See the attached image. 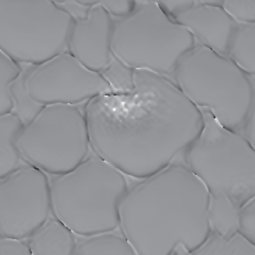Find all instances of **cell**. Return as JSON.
Instances as JSON below:
<instances>
[{"instance_id":"1","label":"cell","mask_w":255,"mask_h":255,"mask_svg":"<svg viewBox=\"0 0 255 255\" xmlns=\"http://www.w3.org/2000/svg\"><path fill=\"white\" fill-rule=\"evenodd\" d=\"M92 152L128 177L145 178L182 156L204 127V117L171 79L135 71L129 92L86 103Z\"/></svg>"},{"instance_id":"2","label":"cell","mask_w":255,"mask_h":255,"mask_svg":"<svg viewBox=\"0 0 255 255\" xmlns=\"http://www.w3.org/2000/svg\"><path fill=\"white\" fill-rule=\"evenodd\" d=\"M210 193L183 162L129 187L119 206L121 232L138 255L191 252L211 234Z\"/></svg>"},{"instance_id":"3","label":"cell","mask_w":255,"mask_h":255,"mask_svg":"<svg viewBox=\"0 0 255 255\" xmlns=\"http://www.w3.org/2000/svg\"><path fill=\"white\" fill-rule=\"evenodd\" d=\"M129 187L125 174L90 152L78 166L50 179L51 215L78 237L116 231Z\"/></svg>"},{"instance_id":"4","label":"cell","mask_w":255,"mask_h":255,"mask_svg":"<svg viewBox=\"0 0 255 255\" xmlns=\"http://www.w3.org/2000/svg\"><path fill=\"white\" fill-rule=\"evenodd\" d=\"M174 82L197 108L241 133L253 103V86L228 56L196 44L177 63Z\"/></svg>"},{"instance_id":"5","label":"cell","mask_w":255,"mask_h":255,"mask_svg":"<svg viewBox=\"0 0 255 255\" xmlns=\"http://www.w3.org/2000/svg\"><path fill=\"white\" fill-rule=\"evenodd\" d=\"M113 20V56L134 71L174 81L179 61L196 44L192 34L158 2L136 1L130 14Z\"/></svg>"},{"instance_id":"6","label":"cell","mask_w":255,"mask_h":255,"mask_svg":"<svg viewBox=\"0 0 255 255\" xmlns=\"http://www.w3.org/2000/svg\"><path fill=\"white\" fill-rule=\"evenodd\" d=\"M201 111L204 127L182 154L183 162L209 193L225 195L242 208L255 195V147L243 134Z\"/></svg>"},{"instance_id":"7","label":"cell","mask_w":255,"mask_h":255,"mask_svg":"<svg viewBox=\"0 0 255 255\" xmlns=\"http://www.w3.org/2000/svg\"><path fill=\"white\" fill-rule=\"evenodd\" d=\"M74 23L56 2L0 1V50L20 65H38L68 51Z\"/></svg>"},{"instance_id":"8","label":"cell","mask_w":255,"mask_h":255,"mask_svg":"<svg viewBox=\"0 0 255 255\" xmlns=\"http://www.w3.org/2000/svg\"><path fill=\"white\" fill-rule=\"evenodd\" d=\"M17 147L26 163L47 174L71 171L91 152L84 112L77 106H44L23 128Z\"/></svg>"},{"instance_id":"9","label":"cell","mask_w":255,"mask_h":255,"mask_svg":"<svg viewBox=\"0 0 255 255\" xmlns=\"http://www.w3.org/2000/svg\"><path fill=\"white\" fill-rule=\"evenodd\" d=\"M51 216L50 179L24 163L0 178V236L26 240Z\"/></svg>"},{"instance_id":"10","label":"cell","mask_w":255,"mask_h":255,"mask_svg":"<svg viewBox=\"0 0 255 255\" xmlns=\"http://www.w3.org/2000/svg\"><path fill=\"white\" fill-rule=\"evenodd\" d=\"M26 86L32 99L43 106H77L113 92L101 73L89 69L68 51L33 65Z\"/></svg>"},{"instance_id":"11","label":"cell","mask_w":255,"mask_h":255,"mask_svg":"<svg viewBox=\"0 0 255 255\" xmlns=\"http://www.w3.org/2000/svg\"><path fill=\"white\" fill-rule=\"evenodd\" d=\"M81 2L91 8L86 17L74 20L68 51L89 69L101 73L113 58V17L96 1Z\"/></svg>"},{"instance_id":"12","label":"cell","mask_w":255,"mask_h":255,"mask_svg":"<svg viewBox=\"0 0 255 255\" xmlns=\"http://www.w3.org/2000/svg\"><path fill=\"white\" fill-rule=\"evenodd\" d=\"M224 1H195L174 20L184 26L197 44L228 56L238 23L223 7Z\"/></svg>"},{"instance_id":"13","label":"cell","mask_w":255,"mask_h":255,"mask_svg":"<svg viewBox=\"0 0 255 255\" xmlns=\"http://www.w3.org/2000/svg\"><path fill=\"white\" fill-rule=\"evenodd\" d=\"M77 238L68 227L51 216L26 242L32 255H72Z\"/></svg>"},{"instance_id":"14","label":"cell","mask_w":255,"mask_h":255,"mask_svg":"<svg viewBox=\"0 0 255 255\" xmlns=\"http://www.w3.org/2000/svg\"><path fill=\"white\" fill-rule=\"evenodd\" d=\"M23 128V122L13 113L0 115V178L25 162L17 147Z\"/></svg>"},{"instance_id":"15","label":"cell","mask_w":255,"mask_h":255,"mask_svg":"<svg viewBox=\"0 0 255 255\" xmlns=\"http://www.w3.org/2000/svg\"><path fill=\"white\" fill-rule=\"evenodd\" d=\"M72 255H138L118 230L95 235L78 237Z\"/></svg>"},{"instance_id":"16","label":"cell","mask_w":255,"mask_h":255,"mask_svg":"<svg viewBox=\"0 0 255 255\" xmlns=\"http://www.w3.org/2000/svg\"><path fill=\"white\" fill-rule=\"evenodd\" d=\"M240 210L225 195L210 194L208 220L211 233L228 238L240 232Z\"/></svg>"},{"instance_id":"17","label":"cell","mask_w":255,"mask_h":255,"mask_svg":"<svg viewBox=\"0 0 255 255\" xmlns=\"http://www.w3.org/2000/svg\"><path fill=\"white\" fill-rule=\"evenodd\" d=\"M180 255H255V244L240 232L228 238L211 233L196 249L191 252L182 249Z\"/></svg>"},{"instance_id":"18","label":"cell","mask_w":255,"mask_h":255,"mask_svg":"<svg viewBox=\"0 0 255 255\" xmlns=\"http://www.w3.org/2000/svg\"><path fill=\"white\" fill-rule=\"evenodd\" d=\"M228 56L249 77H255V23H238Z\"/></svg>"},{"instance_id":"19","label":"cell","mask_w":255,"mask_h":255,"mask_svg":"<svg viewBox=\"0 0 255 255\" xmlns=\"http://www.w3.org/2000/svg\"><path fill=\"white\" fill-rule=\"evenodd\" d=\"M20 65L21 71L9 85L8 92L12 101L11 113L15 115L26 126L35 119L44 106L34 101L26 89V79L33 65Z\"/></svg>"},{"instance_id":"20","label":"cell","mask_w":255,"mask_h":255,"mask_svg":"<svg viewBox=\"0 0 255 255\" xmlns=\"http://www.w3.org/2000/svg\"><path fill=\"white\" fill-rule=\"evenodd\" d=\"M20 71L21 65L0 50V115L11 113L12 110V101L8 87Z\"/></svg>"},{"instance_id":"21","label":"cell","mask_w":255,"mask_h":255,"mask_svg":"<svg viewBox=\"0 0 255 255\" xmlns=\"http://www.w3.org/2000/svg\"><path fill=\"white\" fill-rule=\"evenodd\" d=\"M134 73V70L113 56L110 65L101 74L108 82L113 92H126L133 87Z\"/></svg>"},{"instance_id":"22","label":"cell","mask_w":255,"mask_h":255,"mask_svg":"<svg viewBox=\"0 0 255 255\" xmlns=\"http://www.w3.org/2000/svg\"><path fill=\"white\" fill-rule=\"evenodd\" d=\"M223 7L238 23H255V1L227 0Z\"/></svg>"},{"instance_id":"23","label":"cell","mask_w":255,"mask_h":255,"mask_svg":"<svg viewBox=\"0 0 255 255\" xmlns=\"http://www.w3.org/2000/svg\"><path fill=\"white\" fill-rule=\"evenodd\" d=\"M240 233L255 244V195L240 210Z\"/></svg>"},{"instance_id":"24","label":"cell","mask_w":255,"mask_h":255,"mask_svg":"<svg viewBox=\"0 0 255 255\" xmlns=\"http://www.w3.org/2000/svg\"><path fill=\"white\" fill-rule=\"evenodd\" d=\"M0 255H32L26 240L0 236Z\"/></svg>"},{"instance_id":"25","label":"cell","mask_w":255,"mask_h":255,"mask_svg":"<svg viewBox=\"0 0 255 255\" xmlns=\"http://www.w3.org/2000/svg\"><path fill=\"white\" fill-rule=\"evenodd\" d=\"M113 18H122L130 14L136 1H96Z\"/></svg>"},{"instance_id":"26","label":"cell","mask_w":255,"mask_h":255,"mask_svg":"<svg viewBox=\"0 0 255 255\" xmlns=\"http://www.w3.org/2000/svg\"><path fill=\"white\" fill-rule=\"evenodd\" d=\"M158 3L170 17L174 19L192 8L195 1H160Z\"/></svg>"},{"instance_id":"27","label":"cell","mask_w":255,"mask_h":255,"mask_svg":"<svg viewBox=\"0 0 255 255\" xmlns=\"http://www.w3.org/2000/svg\"><path fill=\"white\" fill-rule=\"evenodd\" d=\"M250 78L252 80V86H253V103H252L249 117H248L241 134H243L250 141L251 144L255 147V77H250Z\"/></svg>"},{"instance_id":"28","label":"cell","mask_w":255,"mask_h":255,"mask_svg":"<svg viewBox=\"0 0 255 255\" xmlns=\"http://www.w3.org/2000/svg\"><path fill=\"white\" fill-rule=\"evenodd\" d=\"M171 255H180V252H179L178 249H177L176 252H174Z\"/></svg>"}]
</instances>
